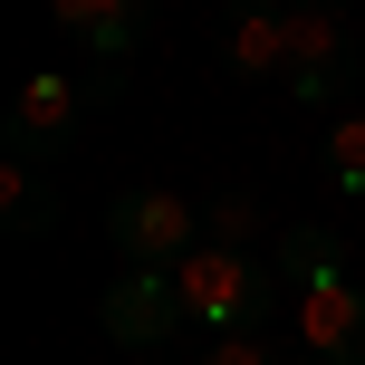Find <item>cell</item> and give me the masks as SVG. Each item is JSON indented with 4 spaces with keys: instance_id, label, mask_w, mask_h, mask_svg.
Returning a JSON list of instances; mask_svg holds the SVG:
<instances>
[{
    "instance_id": "1",
    "label": "cell",
    "mask_w": 365,
    "mask_h": 365,
    "mask_svg": "<svg viewBox=\"0 0 365 365\" xmlns=\"http://www.w3.org/2000/svg\"><path fill=\"white\" fill-rule=\"evenodd\" d=\"M182 308H192V327L202 336H231V327H259L269 317V289H279V269L259 250H231V240H202L192 259H182Z\"/></svg>"
},
{
    "instance_id": "2",
    "label": "cell",
    "mask_w": 365,
    "mask_h": 365,
    "mask_svg": "<svg viewBox=\"0 0 365 365\" xmlns=\"http://www.w3.org/2000/svg\"><path fill=\"white\" fill-rule=\"evenodd\" d=\"M77 115H87V87H68L58 68L19 77L10 106H0V154H10V164L58 173V164H68V145H77Z\"/></svg>"
},
{
    "instance_id": "3",
    "label": "cell",
    "mask_w": 365,
    "mask_h": 365,
    "mask_svg": "<svg viewBox=\"0 0 365 365\" xmlns=\"http://www.w3.org/2000/svg\"><path fill=\"white\" fill-rule=\"evenodd\" d=\"M106 240H115L125 269H182L212 231H202V212L182 192H115L106 202Z\"/></svg>"
},
{
    "instance_id": "4",
    "label": "cell",
    "mask_w": 365,
    "mask_h": 365,
    "mask_svg": "<svg viewBox=\"0 0 365 365\" xmlns=\"http://www.w3.org/2000/svg\"><path fill=\"white\" fill-rule=\"evenodd\" d=\"M96 327H106V346H125V356L173 346V336L192 327V308H182V279H173V269H115V289L96 298Z\"/></svg>"
},
{
    "instance_id": "5",
    "label": "cell",
    "mask_w": 365,
    "mask_h": 365,
    "mask_svg": "<svg viewBox=\"0 0 365 365\" xmlns=\"http://www.w3.org/2000/svg\"><path fill=\"white\" fill-rule=\"evenodd\" d=\"M298 356L317 365H365V279L336 259V269H308L298 279Z\"/></svg>"
},
{
    "instance_id": "6",
    "label": "cell",
    "mask_w": 365,
    "mask_h": 365,
    "mask_svg": "<svg viewBox=\"0 0 365 365\" xmlns=\"http://www.w3.org/2000/svg\"><path fill=\"white\" fill-rule=\"evenodd\" d=\"M365 77V48L336 10H289V96L298 106H336Z\"/></svg>"
},
{
    "instance_id": "7",
    "label": "cell",
    "mask_w": 365,
    "mask_h": 365,
    "mask_svg": "<svg viewBox=\"0 0 365 365\" xmlns=\"http://www.w3.org/2000/svg\"><path fill=\"white\" fill-rule=\"evenodd\" d=\"M221 68H231L240 87L289 77V10H279V0H231V19H221Z\"/></svg>"
},
{
    "instance_id": "8",
    "label": "cell",
    "mask_w": 365,
    "mask_h": 365,
    "mask_svg": "<svg viewBox=\"0 0 365 365\" xmlns=\"http://www.w3.org/2000/svg\"><path fill=\"white\" fill-rule=\"evenodd\" d=\"M48 10H58V29H68L96 68H125L135 38H145V19H154V0H48Z\"/></svg>"
},
{
    "instance_id": "9",
    "label": "cell",
    "mask_w": 365,
    "mask_h": 365,
    "mask_svg": "<svg viewBox=\"0 0 365 365\" xmlns=\"http://www.w3.org/2000/svg\"><path fill=\"white\" fill-rule=\"evenodd\" d=\"M0 231H10V240H48L58 231V173L0 154Z\"/></svg>"
},
{
    "instance_id": "10",
    "label": "cell",
    "mask_w": 365,
    "mask_h": 365,
    "mask_svg": "<svg viewBox=\"0 0 365 365\" xmlns=\"http://www.w3.org/2000/svg\"><path fill=\"white\" fill-rule=\"evenodd\" d=\"M327 192L365 202V115H336L327 125Z\"/></svg>"
},
{
    "instance_id": "11",
    "label": "cell",
    "mask_w": 365,
    "mask_h": 365,
    "mask_svg": "<svg viewBox=\"0 0 365 365\" xmlns=\"http://www.w3.org/2000/svg\"><path fill=\"white\" fill-rule=\"evenodd\" d=\"M336 259H346V250H336L327 221H298V231H279V279H289V289H298L308 269H336Z\"/></svg>"
},
{
    "instance_id": "12",
    "label": "cell",
    "mask_w": 365,
    "mask_h": 365,
    "mask_svg": "<svg viewBox=\"0 0 365 365\" xmlns=\"http://www.w3.org/2000/svg\"><path fill=\"white\" fill-rule=\"evenodd\" d=\"M202 231H212V240H231V250H250V231H259V192H212Z\"/></svg>"
},
{
    "instance_id": "13",
    "label": "cell",
    "mask_w": 365,
    "mask_h": 365,
    "mask_svg": "<svg viewBox=\"0 0 365 365\" xmlns=\"http://www.w3.org/2000/svg\"><path fill=\"white\" fill-rule=\"evenodd\" d=\"M202 365H289V356H269L250 327H231V336H212V346H202Z\"/></svg>"
},
{
    "instance_id": "14",
    "label": "cell",
    "mask_w": 365,
    "mask_h": 365,
    "mask_svg": "<svg viewBox=\"0 0 365 365\" xmlns=\"http://www.w3.org/2000/svg\"><path fill=\"white\" fill-rule=\"evenodd\" d=\"M279 10H336V0H279Z\"/></svg>"
}]
</instances>
